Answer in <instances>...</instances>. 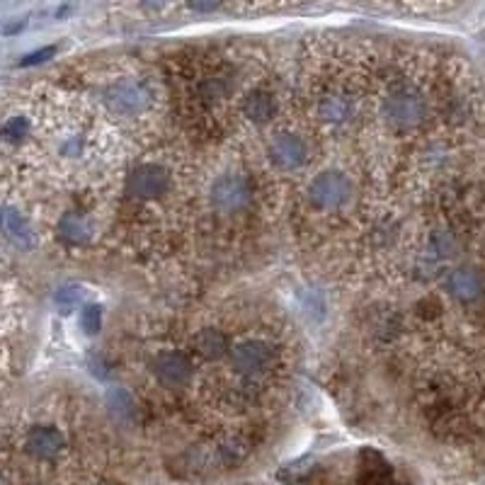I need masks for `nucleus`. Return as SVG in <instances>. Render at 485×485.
Wrapping results in <instances>:
<instances>
[{
  "label": "nucleus",
  "mask_w": 485,
  "mask_h": 485,
  "mask_svg": "<svg viewBox=\"0 0 485 485\" xmlns=\"http://www.w3.org/2000/svg\"><path fill=\"white\" fill-rule=\"evenodd\" d=\"M248 459V444L241 437H226L214 447V452L207 454V466L217 469H235Z\"/></svg>",
  "instance_id": "9b49d317"
},
{
  "label": "nucleus",
  "mask_w": 485,
  "mask_h": 485,
  "mask_svg": "<svg viewBox=\"0 0 485 485\" xmlns=\"http://www.w3.org/2000/svg\"><path fill=\"white\" fill-rule=\"evenodd\" d=\"M194 347L204 360H221L228 354V340L226 335L217 330V328H204L194 340Z\"/></svg>",
  "instance_id": "dca6fc26"
},
{
  "label": "nucleus",
  "mask_w": 485,
  "mask_h": 485,
  "mask_svg": "<svg viewBox=\"0 0 485 485\" xmlns=\"http://www.w3.org/2000/svg\"><path fill=\"white\" fill-rule=\"evenodd\" d=\"M200 92L204 95V100L207 102H218L228 92L226 78H218V76L207 78V81L200 85Z\"/></svg>",
  "instance_id": "412c9836"
},
{
  "label": "nucleus",
  "mask_w": 485,
  "mask_h": 485,
  "mask_svg": "<svg viewBox=\"0 0 485 485\" xmlns=\"http://www.w3.org/2000/svg\"><path fill=\"white\" fill-rule=\"evenodd\" d=\"M224 0H190V8L197 10V13H211L217 10Z\"/></svg>",
  "instance_id": "393cba45"
},
{
  "label": "nucleus",
  "mask_w": 485,
  "mask_h": 485,
  "mask_svg": "<svg viewBox=\"0 0 485 485\" xmlns=\"http://www.w3.org/2000/svg\"><path fill=\"white\" fill-rule=\"evenodd\" d=\"M381 115L384 122L396 132H408L425 122L427 117V102L422 92L413 85H396L394 90L386 95L384 105H381Z\"/></svg>",
  "instance_id": "f257e3e1"
},
{
  "label": "nucleus",
  "mask_w": 485,
  "mask_h": 485,
  "mask_svg": "<svg viewBox=\"0 0 485 485\" xmlns=\"http://www.w3.org/2000/svg\"><path fill=\"white\" fill-rule=\"evenodd\" d=\"M59 238L64 242H71V245H85V242L92 241L95 235V224L92 218H88L85 214H78V211H71V214H64L59 218Z\"/></svg>",
  "instance_id": "f8f14e48"
},
{
  "label": "nucleus",
  "mask_w": 485,
  "mask_h": 485,
  "mask_svg": "<svg viewBox=\"0 0 485 485\" xmlns=\"http://www.w3.org/2000/svg\"><path fill=\"white\" fill-rule=\"evenodd\" d=\"M242 115L251 119L252 124H268L277 115V98L265 88H255L242 102Z\"/></svg>",
  "instance_id": "ddd939ff"
},
{
  "label": "nucleus",
  "mask_w": 485,
  "mask_h": 485,
  "mask_svg": "<svg viewBox=\"0 0 485 485\" xmlns=\"http://www.w3.org/2000/svg\"><path fill=\"white\" fill-rule=\"evenodd\" d=\"M102 100L109 109H115L119 115H126V117H136V115H143L146 109L153 107V95L151 85L146 81H139V78H119V81H112V83L102 90Z\"/></svg>",
  "instance_id": "f03ea898"
},
{
  "label": "nucleus",
  "mask_w": 485,
  "mask_h": 485,
  "mask_svg": "<svg viewBox=\"0 0 485 485\" xmlns=\"http://www.w3.org/2000/svg\"><path fill=\"white\" fill-rule=\"evenodd\" d=\"M85 302V289L83 286L68 285L61 286L56 296H54V306L59 309V313H73L78 306H83Z\"/></svg>",
  "instance_id": "a211bd4d"
},
{
  "label": "nucleus",
  "mask_w": 485,
  "mask_h": 485,
  "mask_svg": "<svg viewBox=\"0 0 485 485\" xmlns=\"http://www.w3.org/2000/svg\"><path fill=\"white\" fill-rule=\"evenodd\" d=\"M90 371H92V377H98V379H107V371L109 369L105 367V362H102L100 354H95L90 360Z\"/></svg>",
  "instance_id": "a878e982"
},
{
  "label": "nucleus",
  "mask_w": 485,
  "mask_h": 485,
  "mask_svg": "<svg viewBox=\"0 0 485 485\" xmlns=\"http://www.w3.org/2000/svg\"><path fill=\"white\" fill-rule=\"evenodd\" d=\"M447 292L461 303L478 302L485 292L483 275L473 268H456L447 277Z\"/></svg>",
  "instance_id": "9d476101"
},
{
  "label": "nucleus",
  "mask_w": 485,
  "mask_h": 485,
  "mask_svg": "<svg viewBox=\"0 0 485 485\" xmlns=\"http://www.w3.org/2000/svg\"><path fill=\"white\" fill-rule=\"evenodd\" d=\"M420 3H427V5H432V3H437V0H420Z\"/></svg>",
  "instance_id": "bb28decb"
},
{
  "label": "nucleus",
  "mask_w": 485,
  "mask_h": 485,
  "mask_svg": "<svg viewBox=\"0 0 485 485\" xmlns=\"http://www.w3.org/2000/svg\"><path fill=\"white\" fill-rule=\"evenodd\" d=\"M177 0H141V5L151 13H166L175 5Z\"/></svg>",
  "instance_id": "b1692460"
},
{
  "label": "nucleus",
  "mask_w": 485,
  "mask_h": 485,
  "mask_svg": "<svg viewBox=\"0 0 485 485\" xmlns=\"http://www.w3.org/2000/svg\"><path fill=\"white\" fill-rule=\"evenodd\" d=\"M319 117L326 124H345L352 117V100L345 92H328L319 102Z\"/></svg>",
  "instance_id": "2eb2a0df"
},
{
  "label": "nucleus",
  "mask_w": 485,
  "mask_h": 485,
  "mask_svg": "<svg viewBox=\"0 0 485 485\" xmlns=\"http://www.w3.org/2000/svg\"><path fill=\"white\" fill-rule=\"evenodd\" d=\"M81 151H83V139H78V136H71V139H66L64 146H61V153L68 156V158H78Z\"/></svg>",
  "instance_id": "5701e85b"
},
{
  "label": "nucleus",
  "mask_w": 485,
  "mask_h": 485,
  "mask_svg": "<svg viewBox=\"0 0 485 485\" xmlns=\"http://www.w3.org/2000/svg\"><path fill=\"white\" fill-rule=\"evenodd\" d=\"M350 177L340 170H323L309 184V200L313 207L326 211H335L347 207L352 200Z\"/></svg>",
  "instance_id": "7ed1b4c3"
},
{
  "label": "nucleus",
  "mask_w": 485,
  "mask_h": 485,
  "mask_svg": "<svg viewBox=\"0 0 485 485\" xmlns=\"http://www.w3.org/2000/svg\"><path fill=\"white\" fill-rule=\"evenodd\" d=\"M211 204L224 214H238L252 201L251 183L242 175H221L211 184Z\"/></svg>",
  "instance_id": "39448f33"
},
{
  "label": "nucleus",
  "mask_w": 485,
  "mask_h": 485,
  "mask_svg": "<svg viewBox=\"0 0 485 485\" xmlns=\"http://www.w3.org/2000/svg\"><path fill=\"white\" fill-rule=\"evenodd\" d=\"M27 136H30V119L27 117H10L3 124V139L8 143L25 141Z\"/></svg>",
  "instance_id": "6ab92c4d"
},
{
  "label": "nucleus",
  "mask_w": 485,
  "mask_h": 485,
  "mask_svg": "<svg viewBox=\"0 0 485 485\" xmlns=\"http://www.w3.org/2000/svg\"><path fill=\"white\" fill-rule=\"evenodd\" d=\"M268 158L279 170H296L309 158V149H306V141H303L302 136L285 132V134H277L269 141Z\"/></svg>",
  "instance_id": "6e6552de"
},
{
  "label": "nucleus",
  "mask_w": 485,
  "mask_h": 485,
  "mask_svg": "<svg viewBox=\"0 0 485 485\" xmlns=\"http://www.w3.org/2000/svg\"><path fill=\"white\" fill-rule=\"evenodd\" d=\"M126 187H129V194L136 197V200H160L170 190V173L158 163H146V166L136 167L134 173L129 175Z\"/></svg>",
  "instance_id": "423d86ee"
},
{
  "label": "nucleus",
  "mask_w": 485,
  "mask_h": 485,
  "mask_svg": "<svg viewBox=\"0 0 485 485\" xmlns=\"http://www.w3.org/2000/svg\"><path fill=\"white\" fill-rule=\"evenodd\" d=\"M153 374H156L160 386H166L170 391H177V388L190 384V379L194 374V364L183 352L166 350L153 360Z\"/></svg>",
  "instance_id": "0eeeda50"
},
{
  "label": "nucleus",
  "mask_w": 485,
  "mask_h": 485,
  "mask_svg": "<svg viewBox=\"0 0 485 485\" xmlns=\"http://www.w3.org/2000/svg\"><path fill=\"white\" fill-rule=\"evenodd\" d=\"M3 228H5V234L13 242H15L17 248H32L34 242H37V234H34L32 224L27 221L15 207H3Z\"/></svg>",
  "instance_id": "4468645a"
},
{
  "label": "nucleus",
  "mask_w": 485,
  "mask_h": 485,
  "mask_svg": "<svg viewBox=\"0 0 485 485\" xmlns=\"http://www.w3.org/2000/svg\"><path fill=\"white\" fill-rule=\"evenodd\" d=\"M107 408L115 418L122 420V422H129V420L136 418V410H139V405H136V398L132 396L129 388L117 386V388H109L107 391Z\"/></svg>",
  "instance_id": "f3484780"
},
{
  "label": "nucleus",
  "mask_w": 485,
  "mask_h": 485,
  "mask_svg": "<svg viewBox=\"0 0 485 485\" xmlns=\"http://www.w3.org/2000/svg\"><path fill=\"white\" fill-rule=\"evenodd\" d=\"M102 328V306L98 303H88L81 311V330L85 335H98Z\"/></svg>",
  "instance_id": "aec40b11"
},
{
  "label": "nucleus",
  "mask_w": 485,
  "mask_h": 485,
  "mask_svg": "<svg viewBox=\"0 0 485 485\" xmlns=\"http://www.w3.org/2000/svg\"><path fill=\"white\" fill-rule=\"evenodd\" d=\"M275 364V350L265 340H245L231 352V367L245 379H258L268 374Z\"/></svg>",
  "instance_id": "20e7f679"
},
{
  "label": "nucleus",
  "mask_w": 485,
  "mask_h": 485,
  "mask_svg": "<svg viewBox=\"0 0 485 485\" xmlns=\"http://www.w3.org/2000/svg\"><path fill=\"white\" fill-rule=\"evenodd\" d=\"M54 56H56V47H44V49L27 54L20 64H22V66H37V64H47V61L54 59Z\"/></svg>",
  "instance_id": "4be33fe9"
},
{
  "label": "nucleus",
  "mask_w": 485,
  "mask_h": 485,
  "mask_svg": "<svg viewBox=\"0 0 485 485\" xmlns=\"http://www.w3.org/2000/svg\"><path fill=\"white\" fill-rule=\"evenodd\" d=\"M64 449H66V437H64L59 427H32L25 437V452L37 461L59 459Z\"/></svg>",
  "instance_id": "1a4fd4ad"
}]
</instances>
